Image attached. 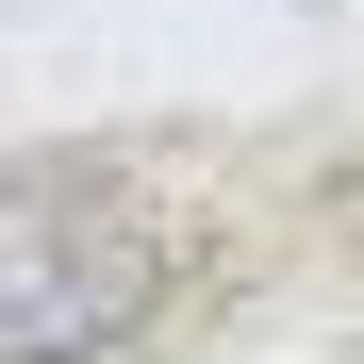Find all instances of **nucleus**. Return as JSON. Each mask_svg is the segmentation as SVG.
<instances>
[{"label":"nucleus","mask_w":364,"mask_h":364,"mask_svg":"<svg viewBox=\"0 0 364 364\" xmlns=\"http://www.w3.org/2000/svg\"><path fill=\"white\" fill-rule=\"evenodd\" d=\"M149 298H166V215L149 199H33V215H0V364L133 348Z\"/></svg>","instance_id":"obj_1"}]
</instances>
